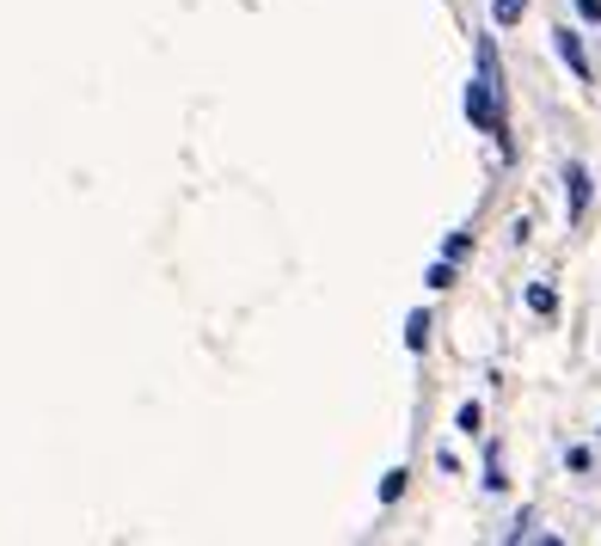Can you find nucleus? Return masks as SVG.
Masks as SVG:
<instances>
[{
	"label": "nucleus",
	"mask_w": 601,
	"mask_h": 546,
	"mask_svg": "<svg viewBox=\"0 0 601 546\" xmlns=\"http://www.w3.org/2000/svg\"><path fill=\"white\" fill-rule=\"evenodd\" d=\"M528 307H535V313H559V295H552V282H528Z\"/></svg>",
	"instance_id": "obj_7"
},
{
	"label": "nucleus",
	"mask_w": 601,
	"mask_h": 546,
	"mask_svg": "<svg viewBox=\"0 0 601 546\" xmlns=\"http://www.w3.org/2000/svg\"><path fill=\"white\" fill-rule=\"evenodd\" d=\"M504 485H509L504 480V454L491 449V454H485V492H504Z\"/></svg>",
	"instance_id": "obj_8"
},
{
	"label": "nucleus",
	"mask_w": 601,
	"mask_h": 546,
	"mask_svg": "<svg viewBox=\"0 0 601 546\" xmlns=\"http://www.w3.org/2000/svg\"><path fill=\"white\" fill-rule=\"evenodd\" d=\"M467 253H473V240H467V234H455V240H442V258H455V265H460Z\"/></svg>",
	"instance_id": "obj_12"
},
{
	"label": "nucleus",
	"mask_w": 601,
	"mask_h": 546,
	"mask_svg": "<svg viewBox=\"0 0 601 546\" xmlns=\"http://www.w3.org/2000/svg\"><path fill=\"white\" fill-rule=\"evenodd\" d=\"M589 461H595L589 449H571V454H564V466H571V473H589Z\"/></svg>",
	"instance_id": "obj_13"
},
{
	"label": "nucleus",
	"mask_w": 601,
	"mask_h": 546,
	"mask_svg": "<svg viewBox=\"0 0 601 546\" xmlns=\"http://www.w3.org/2000/svg\"><path fill=\"white\" fill-rule=\"evenodd\" d=\"M479 424H485V405L467 400V405H460V430H467V436H479Z\"/></svg>",
	"instance_id": "obj_10"
},
{
	"label": "nucleus",
	"mask_w": 601,
	"mask_h": 546,
	"mask_svg": "<svg viewBox=\"0 0 601 546\" xmlns=\"http://www.w3.org/2000/svg\"><path fill=\"white\" fill-rule=\"evenodd\" d=\"M405 350H417V357L429 350V313H424V307H417L412 320H405Z\"/></svg>",
	"instance_id": "obj_5"
},
{
	"label": "nucleus",
	"mask_w": 601,
	"mask_h": 546,
	"mask_svg": "<svg viewBox=\"0 0 601 546\" xmlns=\"http://www.w3.org/2000/svg\"><path fill=\"white\" fill-rule=\"evenodd\" d=\"M577 19H589V25H601V0H577Z\"/></svg>",
	"instance_id": "obj_14"
},
{
	"label": "nucleus",
	"mask_w": 601,
	"mask_h": 546,
	"mask_svg": "<svg viewBox=\"0 0 601 546\" xmlns=\"http://www.w3.org/2000/svg\"><path fill=\"white\" fill-rule=\"evenodd\" d=\"M424 282H429V289H448V282H455V258H436Z\"/></svg>",
	"instance_id": "obj_9"
},
{
	"label": "nucleus",
	"mask_w": 601,
	"mask_h": 546,
	"mask_svg": "<svg viewBox=\"0 0 601 546\" xmlns=\"http://www.w3.org/2000/svg\"><path fill=\"white\" fill-rule=\"evenodd\" d=\"M479 74L497 86V93H504V62H497V43L491 38H479Z\"/></svg>",
	"instance_id": "obj_4"
},
{
	"label": "nucleus",
	"mask_w": 601,
	"mask_h": 546,
	"mask_svg": "<svg viewBox=\"0 0 601 546\" xmlns=\"http://www.w3.org/2000/svg\"><path fill=\"white\" fill-rule=\"evenodd\" d=\"M564 215H571V227L589 215V166H564Z\"/></svg>",
	"instance_id": "obj_2"
},
{
	"label": "nucleus",
	"mask_w": 601,
	"mask_h": 546,
	"mask_svg": "<svg viewBox=\"0 0 601 546\" xmlns=\"http://www.w3.org/2000/svg\"><path fill=\"white\" fill-rule=\"evenodd\" d=\"M559 62L571 68V74H577V81H583V86H595V68H589V50H583V38H577L571 25L559 31Z\"/></svg>",
	"instance_id": "obj_3"
},
{
	"label": "nucleus",
	"mask_w": 601,
	"mask_h": 546,
	"mask_svg": "<svg viewBox=\"0 0 601 546\" xmlns=\"http://www.w3.org/2000/svg\"><path fill=\"white\" fill-rule=\"evenodd\" d=\"M497 117H504V93H497L485 74H473L467 81V123L473 130H497Z\"/></svg>",
	"instance_id": "obj_1"
},
{
	"label": "nucleus",
	"mask_w": 601,
	"mask_h": 546,
	"mask_svg": "<svg viewBox=\"0 0 601 546\" xmlns=\"http://www.w3.org/2000/svg\"><path fill=\"white\" fill-rule=\"evenodd\" d=\"M491 19H497V25H521V19H528V0H491Z\"/></svg>",
	"instance_id": "obj_6"
},
{
	"label": "nucleus",
	"mask_w": 601,
	"mask_h": 546,
	"mask_svg": "<svg viewBox=\"0 0 601 546\" xmlns=\"http://www.w3.org/2000/svg\"><path fill=\"white\" fill-rule=\"evenodd\" d=\"M400 492H405V466H393L387 480H381V504H393V497H400Z\"/></svg>",
	"instance_id": "obj_11"
}]
</instances>
